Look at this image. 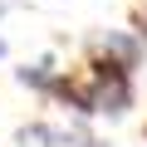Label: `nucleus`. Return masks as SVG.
I'll return each mask as SVG.
<instances>
[{
  "label": "nucleus",
  "mask_w": 147,
  "mask_h": 147,
  "mask_svg": "<svg viewBox=\"0 0 147 147\" xmlns=\"http://www.w3.org/2000/svg\"><path fill=\"white\" fill-rule=\"evenodd\" d=\"M0 59H5V39H0Z\"/></svg>",
  "instance_id": "obj_4"
},
{
  "label": "nucleus",
  "mask_w": 147,
  "mask_h": 147,
  "mask_svg": "<svg viewBox=\"0 0 147 147\" xmlns=\"http://www.w3.org/2000/svg\"><path fill=\"white\" fill-rule=\"evenodd\" d=\"M88 98H93V113H113V118H123V113L132 108V84H127V69H118L113 59H108V64H93Z\"/></svg>",
  "instance_id": "obj_1"
},
{
  "label": "nucleus",
  "mask_w": 147,
  "mask_h": 147,
  "mask_svg": "<svg viewBox=\"0 0 147 147\" xmlns=\"http://www.w3.org/2000/svg\"><path fill=\"white\" fill-rule=\"evenodd\" d=\"M103 49L118 59V69H132V64H137V54H142V44H137V39H127V34H108V39H103Z\"/></svg>",
  "instance_id": "obj_2"
},
{
  "label": "nucleus",
  "mask_w": 147,
  "mask_h": 147,
  "mask_svg": "<svg viewBox=\"0 0 147 147\" xmlns=\"http://www.w3.org/2000/svg\"><path fill=\"white\" fill-rule=\"evenodd\" d=\"M15 79H20L25 88H54V74H49V64H34V69L25 64V69L15 74Z\"/></svg>",
  "instance_id": "obj_3"
}]
</instances>
